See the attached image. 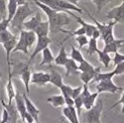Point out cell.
Returning <instances> with one entry per match:
<instances>
[{
	"instance_id": "1",
	"label": "cell",
	"mask_w": 124,
	"mask_h": 123,
	"mask_svg": "<svg viewBox=\"0 0 124 123\" xmlns=\"http://www.w3.org/2000/svg\"><path fill=\"white\" fill-rule=\"evenodd\" d=\"M32 14H33V10L30 8V6L27 2L23 5H19L16 9L14 16L12 17L10 21V25L12 26V28H14L20 32V30L23 29V23Z\"/></svg>"
},
{
	"instance_id": "2",
	"label": "cell",
	"mask_w": 124,
	"mask_h": 123,
	"mask_svg": "<svg viewBox=\"0 0 124 123\" xmlns=\"http://www.w3.org/2000/svg\"><path fill=\"white\" fill-rule=\"evenodd\" d=\"M39 2L47 5L57 12H68V11H76L78 13H83V9L79 6L70 3L66 0H39Z\"/></svg>"
},
{
	"instance_id": "3",
	"label": "cell",
	"mask_w": 124,
	"mask_h": 123,
	"mask_svg": "<svg viewBox=\"0 0 124 123\" xmlns=\"http://www.w3.org/2000/svg\"><path fill=\"white\" fill-rule=\"evenodd\" d=\"M47 18V21L49 23V31L52 33L61 31L63 29V26L71 23V18L69 17L67 12H55L54 14Z\"/></svg>"
},
{
	"instance_id": "4",
	"label": "cell",
	"mask_w": 124,
	"mask_h": 123,
	"mask_svg": "<svg viewBox=\"0 0 124 123\" xmlns=\"http://www.w3.org/2000/svg\"><path fill=\"white\" fill-rule=\"evenodd\" d=\"M11 75H18L22 80V82L25 86L26 95L28 96L30 93V77H31V73H30V67L28 63H17L13 66V70L11 71Z\"/></svg>"
},
{
	"instance_id": "5",
	"label": "cell",
	"mask_w": 124,
	"mask_h": 123,
	"mask_svg": "<svg viewBox=\"0 0 124 123\" xmlns=\"http://www.w3.org/2000/svg\"><path fill=\"white\" fill-rule=\"evenodd\" d=\"M87 13H88V15L90 16L91 19L94 21L96 27L98 28L99 31H100L101 36H102L104 42H105V45H107V44H109V42L113 41V40L115 39V38H114V34H113V27H114V25L116 24L115 21L112 20V21H110L108 24H102V23H100V22H98V21L95 19V18L89 13V12H87Z\"/></svg>"
},
{
	"instance_id": "6",
	"label": "cell",
	"mask_w": 124,
	"mask_h": 123,
	"mask_svg": "<svg viewBox=\"0 0 124 123\" xmlns=\"http://www.w3.org/2000/svg\"><path fill=\"white\" fill-rule=\"evenodd\" d=\"M103 111V103L98 100L91 109L87 110L85 114V119L87 123H101V114Z\"/></svg>"
},
{
	"instance_id": "7",
	"label": "cell",
	"mask_w": 124,
	"mask_h": 123,
	"mask_svg": "<svg viewBox=\"0 0 124 123\" xmlns=\"http://www.w3.org/2000/svg\"><path fill=\"white\" fill-rule=\"evenodd\" d=\"M96 90H97L98 93L116 94L117 91L122 90V87H118V86L113 83L112 79H109V80H102V81H99L98 85L96 86Z\"/></svg>"
},
{
	"instance_id": "8",
	"label": "cell",
	"mask_w": 124,
	"mask_h": 123,
	"mask_svg": "<svg viewBox=\"0 0 124 123\" xmlns=\"http://www.w3.org/2000/svg\"><path fill=\"white\" fill-rule=\"evenodd\" d=\"M106 18H108L109 20L115 21L116 23H123L124 24V0L120 5L116 6V7H114L108 11Z\"/></svg>"
},
{
	"instance_id": "9",
	"label": "cell",
	"mask_w": 124,
	"mask_h": 123,
	"mask_svg": "<svg viewBox=\"0 0 124 123\" xmlns=\"http://www.w3.org/2000/svg\"><path fill=\"white\" fill-rule=\"evenodd\" d=\"M52 42V39L48 38V36H40V38H38V40H36V46H35V48L33 53L31 54V56H30V59L27 63L30 65V63L34 60V58L38 56L39 53H41L43 50H45L46 47H48L49 44Z\"/></svg>"
},
{
	"instance_id": "10",
	"label": "cell",
	"mask_w": 124,
	"mask_h": 123,
	"mask_svg": "<svg viewBox=\"0 0 124 123\" xmlns=\"http://www.w3.org/2000/svg\"><path fill=\"white\" fill-rule=\"evenodd\" d=\"M22 97L24 99V102H25L26 111L32 116V118L34 119V122L39 123V114H40V111L38 109V107H36L31 101H30V99H29L28 96L25 93L22 94Z\"/></svg>"
},
{
	"instance_id": "11",
	"label": "cell",
	"mask_w": 124,
	"mask_h": 123,
	"mask_svg": "<svg viewBox=\"0 0 124 123\" xmlns=\"http://www.w3.org/2000/svg\"><path fill=\"white\" fill-rule=\"evenodd\" d=\"M49 76L48 73L46 72H35L33 74H31V77H30V83L35 84L38 86H45L47 83H49Z\"/></svg>"
},
{
	"instance_id": "12",
	"label": "cell",
	"mask_w": 124,
	"mask_h": 123,
	"mask_svg": "<svg viewBox=\"0 0 124 123\" xmlns=\"http://www.w3.org/2000/svg\"><path fill=\"white\" fill-rule=\"evenodd\" d=\"M29 48L27 46V41H26V38H25V30L22 29L20 30V34H19V38H18L16 46L13 48L12 53H16V52H22L23 54H29Z\"/></svg>"
},
{
	"instance_id": "13",
	"label": "cell",
	"mask_w": 124,
	"mask_h": 123,
	"mask_svg": "<svg viewBox=\"0 0 124 123\" xmlns=\"http://www.w3.org/2000/svg\"><path fill=\"white\" fill-rule=\"evenodd\" d=\"M1 105L3 108H5L7 110L8 112V115H9V120L7 123H17V120H18V111L16 107L13 105L12 103H5L4 100L2 99L1 100Z\"/></svg>"
},
{
	"instance_id": "14",
	"label": "cell",
	"mask_w": 124,
	"mask_h": 123,
	"mask_svg": "<svg viewBox=\"0 0 124 123\" xmlns=\"http://www.w3.org/2000/svg\"><path fill=\"white\" fill-rule=\"evenodd\" d=\"M63 116L69 120L70 123H80L79 115L74 106H67L63 108Z\"/></svg>"
},
{
	"instance_id": "15",
	"label": "cell",
	"mask_w": 124,
	"mask_h": 123,
	"mask_svg": "<svg viewBox=\"0 0 124 123\" xmlns=\"http://www.w3.org/2000/svg\"><path fill=\"white\" fill-rule=\"evenodd\" d=\"M41 14L39 13V12H36V13L30 18V19L26 20L25 22L23 23V29L24 30H31V31H33V30L39 26V24L41 22Z\"/></svg>"
},
{
	"instance_id": "16",
	"label": "cell",
	"mask_w": 124,
	"mask_h": 123,
	"mask_svg": "<svg viewBox=\"0 0 124 123\" xmlns=\"http://www.w3.org/2000/svg\"><path fill=\"white\" fill-rule=\"evenodd\" d=\"M14 100H15V107L18 111V114L20 115V117L22 119V121L24 122V117H25L26 114V107H25V102H24V99L21 94L16 93L14 96Z\"/></svg>"
},
{
	"instance_id": "17",
	"label": "cell",
	"mask_w": 124,
	"mask_h": 123,
	"mask_svg": "<svg viewBox=\"0 0 124 123\" xmlns=\"http://www.w3.org/2000/svg\"><path fill=\"white\" fill-rule=\"evenodd\" d=\"M124 44V38L122 39H114L113 41H111L109 42V44L107 45H105L104 48H103V52L105 53H107V54H111V53H117L118 52V50L122 46V45Z\"/></svg>"
},
{
	"instance_id": "18",
	"label": "cell",
	"mask_w": 124,
	"mask_h": 123,
	"mask_svg": "<svg viewBox=\"0 0 124 123\" xmlns=\"http://www.w3.org/2000/svg\"><path fill=\"white\" fill-rule=\"evenodd\" d=\"M34 33L36 34L38 38H40V36H48L49 33V23L48 21H41L39 26L36 27L34 30Z\"/></svg>"
},
{
	"instance_id": "19",
	"label": "cell",
	"mask_w": 124,
	"mask_h": 123,
	"mask_svg": "<svg viewBox=\"0 0 124 123\" xmlns=\"http://www.w3.org/2000/svg\"><path fill=\"white\" fill-rule=\"evenodd\" d=\"M41 53H42V60L39 63L40 67L45 66V65H51L52 63L54 62V57L52 51L49 50L48 47H46Z\"/></svg>"
},
{
	"instance_id": "20",
	"label": "cell",
	"mask_w": 124,
	"mask_h": 123,
	"mask_svg": "<svg viewBox=\"0 0 124 123\" xmlns=\"http://www.w3.org/2000/svg\"><path fill=\"white\" fill-rule=\"evenodd\" d=\"M99 72H100V68H97L96 71H92V72H82L80 74V79H81V81L85 85H88L90 82H92L94 80L95 76Z\"/></svg>"
},
{
	"instance_id": "21",
	"label": "cell",
	"mask_w": 124,
	"mask_h": 123,
	"mask_svg": "<svg viewBox=\"0 0 124 123\" xmlns=\"http://www.w3.org/2000/svg\"><path fill=\"white\" fill-rule=\"evenodd\" d=\"M64 67L66 68V76L67 77H69L71 74H77L79 72V65L73 59H68L67 63Z\"/></svg>"
},
{
	"instance_id": "22",
	"label": "cell",
	"mask_w": 124,
	"mask_h": 123,
	"mask_svg": "<svg viewBox=\"0 0 124 123\" xmlns=\"http://www.w3.org/2000/svg\"><path fill=\"white\" fill-rule=\"evenodd\" d=\"M46 102L52 104L54 108H60V107H63L66 105L63 95H54L52 97H48L46 99Z\"/></svg>"
},
{
	"instance_id": "23",
	"label": "cell",
	"mask_w": 124,
	"mask_h": 123,
	"mask_svg": "<svg viewBox=\"0 0 124 123\" xmlns=\"http://www.w3.org/2000/svg\"><path fill=\"white\" fill-rule=\"evenodd\" d=\"M6 94H7V99L8 103H12V100L14 99V96L16 94V91L13 87V83H12V75L11 73H9V77H8V82L6 85Z\"/></svg>"
},
{
	"instance_id": "24",
	"label": "cell",
	"mask_w": 124,
	"mask_h": 123,
	"mask_svg": "<svg viewBox=\"0 0 124 123\" xmlns=\"http://www.w3.org/2000/svg\"><path fill=\"white\" fill-rule=\"evenodd\" d=\"M99 96V93L98 92H94V93H90V95L87 96L85 99H84V103H83V107L86 109V110H89L91 109L94 104L96 103V100Z\"/></svg>"
},
{
	"instance_id": "25",
	"label": "cell",
	"mask_w": 124,
	"mask_h": 123,
	"mask_svg": "<svg viewBox=\"0 0 124 123\" xmlns=\"http://www.w3.org/2000/svg\"><path fill=\"white\" fill-rule=\"evenodd\" d=\"M49 76H51V79H49V83H52L54 87H58V88H61L62 85H63V77L62 75L54 70H52L51 74H49Z\"/></svg>"
},
{
	"instance_id": "26",
	"label": "cell",
	"mask_w": 124,
	"mask_h": 123,
	"mask_svg": "<svg viewBox=\"0 0 124 123\" xmlns=\"http://www.w3.org/2000/svg\"><path fill=\"white\" fill-rule=\"evenodd\" d=\"M68 59L69 58H68V54L66 53V47L63 46L61 47L59 54L54 58V63H55V65H58V66H65Z\"/></svg>"
},
{
	"instance_id": "27",
	"label": "cell",
	"mask_w": 124,
	"mask_h": 123,
	"mask_svg": "<svg viewBox=\"0 0 124 123\" xmlns=\"http://www.w3.org/2000/svg\"><path fill=\"white\" fill-rule=\"evenodd\" d=\"M17 7H18V5H17L16 0H8V2H7V18L10 21L12 19V17L14 16Z\"/></svg>"
},
{
	"instance_id": "28",
	"label": "cell",
	"mask_w": 124,
	"mask_h": 123,
	"mask_svg": "<svg viewBox=\"0 0 124 123\" xmlns=\"http://www.w3.org/2000/svg\"><path fill=\"white\" fill-rule=\"evenodd\" d=\"M96 54H98L99 61H100L101 63H102V65H103L104 67L108 68L109 65H110V63H111V61H112V59H111L110 56H109V54L105 53V52H103V51H100V50H98Z\"/></svg>"
},
{
	"instance_id": "29",
	"label": "cell",
	"mask_w": 124,
	"mask_h": 123,
	"mask_svg": "<svg viewBox=\"0 0 124 123\" xmlns=\"http://www.w3.org/2000/svg\"><path fill=\"white\" fill-rule=\"evenodd\" d=\"M32 1L35 3V5L38 6V7H39L43 12L46 13V15L47 16V17H49V16H52L53 14H54L57 11H54V9H52L51 7H48L47 5H46V4H43V3H41V2H39V0H32Z\"/></svg>"
},
{
	"instance_id": "30",
	"label": "cell",
	"mask_w": 124,
	"mask_h": 123,
	"mask_svg": "<svg viewBox=\"0 0 124 123\" xmlns=\"http://www.w3.org/2000/svg\"><path fill=\"white\" fill-rule=\"evenodd\" d=\"M71 54H70V56H71V59H73L74 61H75L76 62V63H82V62L85 60L84 58H83V56H82V53L81 52H80L79 50H78V48H76L75 46H71Z\"/></svg>"
},
{
	"instance_id": "31",
	"label": "cell",
	"mask_w": 124,
	"mask_h": 123,
	"mask_svg": "<svg viewBox=\"0 0 124 123\" xmlns=\"http://www.w3.org/2000/svg\"><path fill=\"white\" fill-rule=\"evenodd\" d=\"M88 50H87V54L88 56H92L97 53V51L99 50L98 46H97V39L96 38H90L89 39V42H88Z\"/></svg>"
},
{
	"instance_id": "32",
	"label": "cell",
	"mask_w": 124,
	"mask_h": 123,
	"mask_svg": "<svg viewBox=\"0 0 124 123\" xmlns=\"http://www.w3.org/2000/svg\"><path fill=\"white\" fill-rule=\"evenodd\" d=\"M25 38H26L28 48L31 47L33 44H35L36 40H38V36L34 33V31H31V30H25Z\"/></svg>"
},
{
	"instance_id": "33",
	"label": "cell",
	"mask_w": 124,
	"mask_h": 123,
	"mask_svg": "<svg viewBox=\"0 0 124 123\" xmlns=\"http://www.w3.org/2000/svg\"><path fill=\"white\" fill-rule=\"evenodd\" d=\"M97 68H95L93 65H91L90 63H88L87 61H83L82 63H80L79 65V71L80 72H92V71H96Z\"/></svg>"
},
{
	"instance_id": "34",
	"label": "cell",
	"mask_w": 124,
	"mask_h": 123,
	"mask_svg": "<svg viewBox=\"0 0 124 123\" xmlns=\"http://www.w3.org/2000/svg\"><path fill=\"white\" fill-rule=\"evenodd\" d=\"M14 35L15 34H12L8 29L4 30V31H1V32H0V45H2V44H4L5 41L11 39Z\"/></svg>"
},
{
	"instance_id": "35",
	"label": "cell",
	"mask_w": 124,
	"mask_h": 123,
	"mask_svg": "<svg viewBox=\"0 0 124 123\" xmlns=\"http://www.w3.org/2000/svg\"><path fill=\"white\" fill-rule=\"evenodd\" d=\"M0 17L1 19L7 18V2L6 0H0Z\"/></svg>"
},
{
	"instance_id": "36",
	"label": "cell",
	"mask_w": 124,
	"mask_h": 123,
	"mask_svg": "<svg viewBox=\"0 0 124 123\" xmlns=\"http://www.w3.org/2000/svg\"><path fill=\"white\" fill-rule=\"evenodd\" d=\"M76 41L78 42L80 47H84L85 46L88 45L89 38L87 35H78V36H76Z\"/></svg>"
},
{
	"instance_id": "37",
	"label": "cell",
	"mask_w": 124,
	"mask_h": 123,
	"mask_svg": "<svg viewBox=\"0 0 124 123\" xmlns=\"http://www.w3.org/2000/svg\"><path fill=\"white\" fill-rule=\"evenodd\" d=\"M91 1L94 2V4L96 5V7H97V11H98V13L102 10V8L104 7L106 4H108L109 2H111L112 0H91Z\"/></svg>"
},
{
	"instance_id": "38",
	"label": "cell",
	"mask_w": 124,
	"mask_h": 123,
	"mask_svg": "<svg viewBox=\"0 0 124 123\" xmlns=\"http://www.w3.org/2000/svg\"><path fill=\"white\" fill-rule=\"evenodd\" d=\"M113 73L115 76H118V75H123L124 74V61L119 63L118 65H116L115 69L113 70Z\"/></svg>"
},
{
	"instance_id": "39",
	"label": "cell",
	"mask_w": 124,
	"mask_h": 123,
	"mask_svg": "<svg viewBox=\"0 0 124 123\" xmlns=\"http://www.w3.org/2000/svg\"><path fill=\"white\" fill-rule=\"evenodd\" d=\"M9 24H10V20L8 19V18H4V19L0 20V32L7 29Z\"/></svg>"
},
{
	"instance_id": "40",
	"label": "cell",
	"mask_w": 124,
	"mask_h": 123,
	"mask_svg": "<svg viewBox=\"0 0 124 123\" xmlns=\"http://www.w3.org/2000/svg\"><path fill=\"white\" fill-rule=\"evenodd\" d=\"M123 61H124V54H119L118 52L115 53L114 58L112 59L113 64L116 66V65H118L119 63H121V62H123Z\"/></svg>"
},
{
	"instance_id": "41",
	"label": "cell",
	"mask_w": 124,
	"mask_h": 123,
	"mask_svg": "<svg viewBox=\"0 0 124 123\" xmlns=\"http://www.w3.org/2000/svg\"><path fill=\"white\" fill-rule=\"evenodd\" d=\"M82 90H83V86H79V87H77V88H73L72 93H71V97L73 98V99L77 98L80 94L82 93Z\"/></svg>"
},
{
	"instance_id": "42",
	"label": "cell",
	"mask_w": 124,
	"mask_h": 123,
	"mask_svg": "<svg viewBox=\"0 0 124 123\" xmlns=\"http://www.w3.org/2000/svg\"><path fill=\"white\" fill-rule=\"evenodd\" d=\"M8 120H9L8 112L5 108H3V110H2V119H1V121H0V123H7Z\"/></svg>"
},
{
	"instance_id": "43",
	"label": "cell",
	"mask_w": 124,
	"mask_h": 123,
	"mask_svg": "<svg viewBox=\"0 0 124 123\" xmlns=\"http://www.w3.org/2000/svg\"><path fill=\"white\" fill-rule=\"evenodd\" d=\"M123 103H124V92H123V94H122V96H121V98H120V99H119L118 101H117L116 103H114L113 105H111V106L109 107L108 111H109V110H112V109H113V108H115L116 106H118V105H121V104H123Z\"/></svg>"
},
{
	"instance_id": "44",
	"label": "cell",
	"mask_w": 124,
	"mask_h": 123,
	"mask_svg": "<svg viewBox=\"0 0 124 123\" xmlns=\"http://www.w3.org/2000/svg\"><path fill=\"white\" fill-rule=\"evenodd\" d=\"M66 1L70 2V3H73V4H75V5L78 6V2L79 1H84V0H66Z\"/></svg>"
},
{
	"instance_id": "45",
	"label": "cell",
	"mask_w": 124,
	"mask_h": 123,
	"mask_svg": "<svg viewBox=\"0 0 124 123\" xmlns=\"http://www.w3.org/2000/svg\"><path fill=\"white\" fill-rule=\"evenodd\" d=\"M17 1V5L19 6V5H23V4H25L26 3V0H16Z\"/></svg>"
},
{
	"instance_id": "46",
	"label": "cell",
	"mask_w": 124,
	"mask_h": 123,
	"mask_svg": "<svg viewBox=\"0 0 124 123\" xmlns=\"http://www.w3.org/2000/svg\"><path fill=\"white\" fill-rule=\"evenodd\" d=\"M121 113L124 114V103L122 104V108H121Z\"/></svg>"
},
{
	"instance_id": "47",
	"label": "cell",
	"mask_w": 124,
	"mask_h": 123,
	"mask_svg": "<svg viewBox=\"0 0 124 123\" xmlns=\"http://www.w3.org/2000/svg\"><path fill=\"white\" fill-rule=\"evenodd\" d=\"M2 78V73H1V71H0V79Z\"/></svg>"
},
{
	"instance_id": "48",
	"label": "cell",
	"mask_w": 124,
	"mask_h": 123,
	"mask_svg": "<svg viewBox=\"0 0 124 123\" xmlns=\"http://www.w3.org/2000/svg\"><path fill=\"white\" fill-rule=\"evenodd\" d=\"M23 123H28V122H23ZM31 123H36V122H31Z\"/></svg>"
},
{
	"instance_id": "49",
	"label": "cell",
	"mask_w": 124,
	"mask_h": 123,
	"mask_svg": "<svg viewBox=\"0 0 124 123\" xmlns=\"http://www.w3.org/2000/svg\"><path fill=\"white\" fill-rule=\"evenodd\" d=\"M0 20H1V17H0Z\"/></svg>"
}]
</instances>
